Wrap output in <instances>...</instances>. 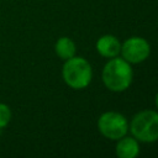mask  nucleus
Here are the masks:
<instances>
[{"mask_svg": "<svg viewBox=\"0 0 158 158\" xmlns=\"http://www.w3.org/2000/svg\"><path fill=\"white\" fill-rule=\"evenodd\" d=\"M133 73L130 63L123 58L114 57L102 69V81L111 91H125L132 83Z\"/></svg>", "mask_w": 158, "mask_h": 158, "instance_id": "nucleus-1", "label": "nucleus"}, {"mask_svg": "<svg viewBox=\"0 0 158 158\" xmlns=\"http://www.w3.org/2000/svg\"><path fill=\"white\" fill-rule=\"evenodd\" d=\"M63 80L72 89L79 90L86 88L93 77L91 65L83 57H72L65 60L62 68Z\"/></svg>", "mask_w": 158, "mask_h": 158, "instance_id": "nucleus-2", "label": "nucleus"}, {"mask_svg": "<svg viewBox=\"0 0 158 158\" xmlns=\"http://www.w3.org/2000/svg\"><path fill=\"white\" fill-rule=\"evenodd\" d=\"M130 130L137 141L146 143L158 141V112L144 110L136 114L131 121Z\"/></svg>", "mask_w": 158, "mask_h": 158, "instance_id": "nucleus-3", "label": "nucleus"}, {"mask_svg": "<svg viewBox=\"0 0 158 158\" xmlns=\"http://www.w3.org/2000/svg\"><path fill=\"white\" fill-rule=\"evenodd\" d=\"M98 128L102 136L116 141L126 136L128 131V122L122 114L115 111H107L99 117Z\"/></svg>", "mask_w": 158, "mask_h": 158, "instance_id": "nucleus-4", "label": "nucleus"}, {"mask_svg": "<svg viewBox=\"0 0 158 158\" xmlns=\"http://www.w3.org/2000/svg\"><path fill=\"white\" fill-rule=\"evenodd\" d=\"M122 57L128 63H141L146 60L151 53L149 43L142 37H130L121 44Z\"/></svg>", "mask_w": 158, "mask_h": 158, "instance_id": "nucleus-5", "label": "nucleus"}, {"mask_svg": "<svg viewBox=\"0 0 158 158\" xmlns=\"http://www.w3.org/2000/svg\"><path fill=\"white\" fill-rule=\"evenodd\" d=\"M96 51L106 58H114L116 57L121 51V43L117 40V37L112 35H105L101 36L96 42Z\"/></svg>", "mask_w": 158, "mask_h": 158, "instance_id": "nucleus-6", "label": "nucleus"}, {"mask_svg": "<svg viewBox=\"0 0 158 158\" xmlns=\"http://www.w3.org/2000/svg\"><path fill=\"white\" fill-rule=\"evenodd\" d=\"M139 153V146L136 138L121 137L116 144V156L120 158H135Z\"/></svg>", "mask_w": 158, "mask_h": 158, "instance_id": "nucleus-7", "label": "nucleus"}, {"mask_svg": "<svg viewBox=\"0 0 158 158\" xmlns=\"http://www.w3.org/2000/svg\"><path fill=\"white\" fill-rule=\"evenodd\" d=\"M54 51H56V54L60 58V59H69L72 57L75 56V51H77V47H75V43L73 42L72 38L69 37H59L54 44Z\"/></svg>", "mask_w": 158, "mask_h": 158, "instance_id": "nucleus-8", "label": "nucleus"}, {"mask_svg": "<svg viewBox=\"0 0 158 158\" xmlns=\"http://www.w3.org/2000/svg\"><path fill=\"white\" fill-rule=\"evenodd\" d=\"M11 116L12 112L10 106L4 102H0V130L5 128L9 125V122L11 121Z\"/></svg>", "mask_w": 158, "mask_h": 158, "instance_id": "nucleus-9", "label": "nucleus"}, {"mask_svg": "<svg viewBox=\"0 0 158 158\" xmlns=\"http://www.w3.org/2000/svg\"><path fill=\"white\" fill-rule=\"evenodd\" d=\"M156 106H157V109H158V93H157V95H156Z\"/></svg>", "mask_w": 158, "mask_h": 158, "instance_id": "nucleus-10", "label": "nucleus"}]
</instances>
